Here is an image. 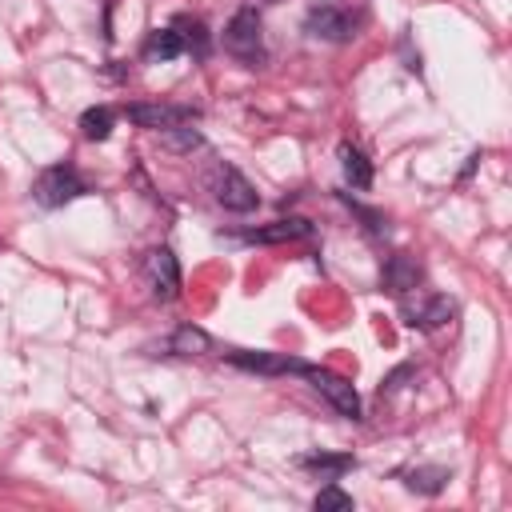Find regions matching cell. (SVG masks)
<instances>
[{
  "label": "cell",
  "instance_id": "cell-1",
  "mask_svg": "<svg viewBox=\"0 0 512 512\" xmlns=\"http://www.w3.org/2000/svg\"><path fill=\"white\" fill-rule=\"evenodd\" d=\"M224 52H232L248 68L264 64V32H260V12L256 8H240L228 20V28H224Z\"/></svg>",
  "mask_w": 512,
  "mask_h": 512
},
{
  "label": "cell",
  "instance_id": "cell-2",
  "mask_svg": "<svg viewBox=\"0 0 512 512\" xmlns=\"http://www.w3.org/2000/svg\"><path fill=\"white\" fill-rule=\"evenodd\" d=\"M300 376H304L340 416L360 420V392L352 388V380H344V376L332 372V368H316V364H300Z\"/></svg>",
  "mask_w": 512,
  "mask_h": 512
},
{
  "label": "cell",
  "instance_id": "cell-3",
  "mask_svg": "<svg viewBox=\"0 0 512 512\" xmlns=\"http://www.w3.org/2000/svg\"><path fill=\"white\" fill-rule=\"evenodd\" d=\"M80 192H84V180H80V172H76L72 164H52V168H44V172L36 176V184H32V196H36V204H44V208L72 204Z\"/></svg>",
  "mask_w": 512,
  "mask_h": 512
},
{
  "label": "cell",
  "instance_id": "cell-4",
  "mask_svg": "<svg viewBox=\"0 0 512 512\" xmlns=\"http://www.w3.org/2000/svg\"><path fill=\"white\" fill-rule=\"evenodd\" d=\"M124 116H128L136 128L168 132V128L192 124V120H196V108H188V104H128Z\"/></svg>",
  "mask_w": 512,
  "mask_h": 512
},
{
  "label": "cell",
  "instance_id": "cell-5",
  "mask_svg": "<svg viewBox=\"0 0 512 512\" xmlns=\"http://www.w3.org/2000/svg\"><path fill=\"white\" fill-rule=\"evenodd\" d=\"M144 276H148V288H152L156 300L168 304V300L180 296V264H176V256L168 248H152L144 256Z\"/></svg>",
  "mask_w": 512,
  "mask_h": 512
},
{
  "label": "cell",
  "instance_id": "cell-6",
  "mask_svg": "<svg viewBox=\"0 0 512 512\" xmlns=\"http://www.w3.org/2000/svg\"><path fill=\"white\" fill-rule=\"evenodd\" d=\"M216 204L228 208V212H252L260 204V196H256V188L248 184L244 172H236L232 164H224L216 172Z\"/></svg>",
  "mask_w": 512,
  "mask_h": 512
},
{
  "label": "cell",
  "instance_id": "cell-7",
  "mask_svg": "<svg viewBox=\"0 0 512 512\" xmlns=\"http://www.w3.org/2000/svg\"><path fill=\"white\" fill-rule=\"evenodd\" d=\"M304 28H308L316 40H332V44H344V40H352V36H356L352 16H348V12H340V8H332V4H316V8L308 12Z\"/></svg>",
  "mask_w": 512,
  "mask_h": 512
},
{
  "label": "cell",
  "instance_id": "cell-8",
  "mask_svg": "<svg viewBox=\"0 0 512 512\" xmlns=\"http://www.w3.org/2000/svg\"><path fill=\"white\" fill-rule=\"evenodd\" d=\"M400 312H404V320L412 328L436 332V328H444L452 320V300H444V296H420V300H404Z\"/></svg>",
  "mask_w": 512,
  "mask_h": 512
},
{
  "label": "cell",
  "instance_id": "cell-9",
  "mask_svg": "<svg viewBox=\"0 0 512 512\" xmlns=\"http://www.w3.org/2000/svg\"><path fill=\"white\" fill-rule=\"evenodd\" d=\"M304 236H312V224L300 220V216H292V220H276V224H268V228H252V232H244V240H260V244H284V240H304Z\"/></svg>",
  "mask_w": 512,
  "mask_h": 512
},
{
  "label": "cell",
  "instance_id": "cell-10",
  "mask_svg": "<svg viewBox=\"0 0 512 512\" xmlns=\"http://www.w3.org/2000/svg\"><path fill=\"white\" fill-rule=\"evenodd\" d=\"M416 284H420V264H416V260L392 256V260L384 264V288H388V292L404 296V292H412Z\"/></svg>",
  "mask_w": 512,
  "mask_h": 512
},
{
  "label": "cell",
  "instance_id": "cell-11",
  "mask_svg": "<svg viewBox=\"0 0 512 512\" xmlns=\"http://www.w3.org/2000/svg\"><path fill=\"white\" fill-rule=\"evenodd\" d=\"M228 360L236 368H248V372H300V360L268 356V352H228Z\"/></svg>",
  "mask_w": 512,
  "mask_h": 512
},
{
  "label": "cell",
  "instance_id": "cell-12",
  "mask_svg": "<svg viewBox=\"0 0 512 512\" xmlns=\"http://www.w3.org/2000/svg\"><path fill=\"white\" fill-rule=\"evenodd\" d=\"M184 52V36L176 28H156L148 40H144V56L148 60H176Z\"/></svg>",
  "mask_w": 512,
  "mask_h": 512
},
{
  "label": "cell",
  "instance_id": "cell-13",
  "mask_svg": "<svg viewBox=\"0 0 512 512\" xmlns=\"http://www.w3.org/2000/svg\"><path fill=\"white\" fill-rule=\"evenodd\" d=\"M340 168H344V176H348L352 188H368L372 184V164H368V156L360 148L340 144Z\"/></svg>",
  "mask_w": 512,
  "mask_h": 512
},
{
  "label": "cell",
  "instance_id": "cell-14",
  "mask_svg": "<svg viewBox=\"0 0 512 512\" xmlns=\"http://www.w3.org/2000/svg\"><path fill=\"white\" fill-rule=\"evenodd\" d=\"M208 348H212L208 332H200V328H192V324L176 328L172 340H168V352H176V356H200V352H208Z\"/></svg>",
  "mask_w": 512,
  "mask_h": 512
},
{
  "label": "cell",
  "instance_id": "cell-15",
  "mask_svg": "<svg viewBox=\"0 0 512 512\" xmlns=\"http://www.w3.org/2000/svg\"><path fill=\"white\" fill-rule=\"evenodd\" d=\"M112 124H116V112L108 104H96V108H88L80 116V128H84L88 140H108L112 136Z\"/></svg>",
  "mask_w": 512,
  "mask_h": 512
},
{
  "label": "cell",
  "instance_id": "cell-16",
  "mask_svg": "<svg viewBox=\"0 0 512 512\" xmlns=\"http://www.w3.org/2000/svg\"><path fill=\"white\" fill-rule=\"evenodd\" d=\"M300 464H304L308 472L328 476V480H332V476H340V472H348V468H356V460H352V456H344V452H340V456H332V452H316V456H304Z\"/></svg>",
  "mask_w": 512,
  "mask_h": 512
},
{
  "label": "cell",
  "instance_id": "cell-17",
  "mask_svg": "<svg viewBox=\"0 0 512 512\" xmlns=\"http://www.w3.org/2000/svg\"><path fill=\"white\" fill-rule=\"evenodd\" d=\"M448 480V468H412L408 472V488L412 492H424V496H436Z\"/></svg>",
  "mask_w": 512,
  "mask_h": 512
},
{
  "label": "cell",
  "instance_id": "cell-18",
  "mask_svg": "<svg viewBox=\"0 0 512 512\" xmlns=\"http://www.w3.org/2000/svg\"><path fill=\"white\" fill-rule=\"evenodd\" d=\"M312 504H316V512H352V496L344 488H336V484H324Z\"/></svg>",
  "mask_w": 512,
  "mask_h": 512
},
{
  "label": "cell",
  "instance_id": "cell-19",
  "mask_svg": "<svg viewBox=\"0 0 512 512\" xmlns=\"http://www.w3.org/2000/svg\"><path fill=\"white\" fill-rule=\"evenodd\" d=\"M176 28H188V32H180V36H184V48H196V56H204V52H208V32H204V24H200V20L180 16V20H176Z\"/></svg>",
  "mask_w": 512,
  "mask_h": 512
},
{
  "label": "cell",
  "instance_id": "cell-20",
  "mask_svg": "<svg viewBox=\"0 0 512 512\" xmlns=\"http://www.w3.org/2000/svg\"><path fill=\"white\" fill-rule=\"evenodd\" d=\"M164 144L176 148V152H192V148H200V132L188 128V124H180V128H168L164 132Z\"/></svg>",
  "mask_w": 512,
  "mask_h": 512
}]
</instances>
